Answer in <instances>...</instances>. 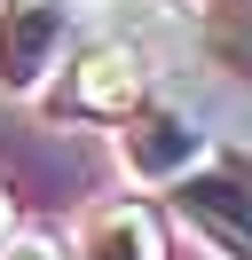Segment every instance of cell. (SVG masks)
<instances>
[{
    "label": "cell",
    "mask_w": 252,
    "mask_h": 260,
    "mask_svg": "<svg viewBox=\"0 0 252 260\" xmlns=\"http://www.w3.org/2000/svg\"><path fill=\"white\" fill-rule=\"evenodd\" d=\"M118 150H126V174L134 181H181V174L205 166V134H197L189 111H134Z\"/></svg>",
    "instance_id": "3"
},
{
    "label": "cell",
    "mask_w": 252,
    "mask_h": 260,
    "mask_svg": "<svg viewBox=\"0 0 252 260\" xmlns=\"http://www.w3.org/2000/svg\"><path fill=\"white\" fill-rule=\"evenodd\" d=\"M16 237V213H8V189H0V244Z\"/></svg>",
    "instance_id": "8"
},
{
    "label": "cell",
    "mask_w": 252,
    "mask_h": 260,
    "mask_svg": "<svg viewBox=\"0 0 252 260\" xmlns=\"http://www.w3.org/2000/svg\"><path fill=\"white\" fill-rule=\"evenodd\" d=\"M173 205L205 229L229 260H252V158H220L173 181Z\"/></svg>",
    "instance_id": "2"
},
{
    "label": "cell",
    "mask_w": 252,
    "mask_h": 260,
    "mask_svg": "<svg viewBox=\"0 0 252 260\" xmlns=\"http://www.w3.org/2000/svg\"><path fill=\"white\" fill-rule=\"evenodd\" d=\"M0 260H71V252H63L55 237H8V244H0Z\"/></svg>",
    "instance_id": "7"
},
{
    "label": "cell",
    "mask_w": 252,
    "mask_h": 260,
    "mask_svg": "<svg viewBox=\"0 0 252 260\" xmlns=\"http://www.w3.org/2000/svg\"><path fill=\"white\" fill-rule=\"evenodd\" d=\"M79 260H166V229L150 205H103V213H87Z\"/></svg>",
    "instance_id": "5"
},
{
    "label": "cell",
    "mask_w": 252,
    "mask_h": 260,
    "mask_svg": "<svg viewBox=\"0 0 252 260\" xmlns=\"http://www.w3.org/2000/svg\"><path fill=\"white\" fill-rule=\"evenodd\" d=\"M205 55L220 79H236L252 95V0H213L205 8Z\"/></svg>",
    "instance_id": "6"
},
{
    "label": "cell",
    "mask_w": 252,
    "mask_h": 260,
    "mask_svg": "<svg viewBox=\"0 0 252 260\" xmlns=\"http://www.w3.org/2000/svg\"><path fill=\"white\" fill-rule=\"evenodd\" d=\"M71 0H0V87L32 95L71 48Z\"/></svg>",
    "instance_id": "1"
},
{
    "label": "cell",
    "mask_w": 252,
    "mask_h": 260,
    "mask_svg": "<svg viewBox=\"0 0 252 260\" xmlns=\"http://www.w3.org/2000/svg\"><path fill=\"white\" fill-rule=\"evenodd\" d=\"M142 87H150L142 55H134V48H118V40H103V48H87V55L71 63L63 103H71L79 118H134V111H142Z\"/></svg>",
    "instance_id": "4"
}]
</instances>
